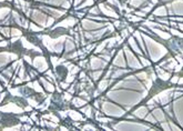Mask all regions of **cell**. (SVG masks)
<instances>
[{
  "instance_id": "cell-1",
  "label": "cell",
  "mask_w": 183,
  "mask_h": 131,
  "mask_svg": "<svg viewBox=\"0 0 183 131\" xmlns=\"http://www.w3.org/2000/svg\"><path fill=\"white\" fill-rule=\"evenodd\" d=\"M173 87H174L173 83L170 82V81H165V80L161 79V78H156V80L154 81V82H153V85L151 86V88H150L149 92H148V95L145 96V98H144L143 100L141 101L140 104H138V106L134 108V109H137V108L140 107V106H143L144 104H146V102H148L149 100H151V99H152V98L154 97L156 95H158V93H161L162 91L173 88ZM133 110H132V111H133Z\"/></svg>"
},
{
  "instance_id": "cell-2",
  "label": "cell",
  "mask_w": 183,
  "mask_h": 131,
  "mask_svg": "<svg viewBox=\"0 0 183 131\" xmlns=\"http://www.w3.org/2000/svg\"><path fill=\"white\" fill-rule=\"evenodd\" d=\"M20 123L18 116L9 112H0V128H12Z\"/></svg>"
},
{
  "instance_id": "cell-3",
  "label": "cell",
  "mask_w": 183,
  "mask_h": 131,
  "mask_svg": "<svg viewBox=\"0 0 183 131\" xmlns=\"http://www.w3.org/2000/svg\"><path fill=\"white\" fill-rule=\"evenodd\" d=\"M68 72H69V69L63 64H58L56 67V73H57V77L59 78L60 81H63V80L67 79Z\"/></svg>"
},
{
  "instance_id": "cell-4",
  "label": "cell",
  "mask_w": 183,
  "mask_h": 131,
  "mask_svg": "<svg viewBox=\"0 0 183 131\" xmlns=\"http://www.w3.org/2000/svg\"><path fill=\"white\" fill-rule=\"evenodd\" d=\"M48 35L51 37V38H58V37L69 35V29H68V28H63V27L56 28V29H52V30L49 31Z\"/></svg>"
},
{
  "instance_id": "cell-5",
  "label": "cell",
  "mask_w": 183,
  "mask_h": 131,
  "mask_svg": "<svg viewBox=\"0 0 183 131\" xmlns=\"http://www.w3.org/2000/svg\"><path fill=\"white\" fill-rule=\"evenodd\" d=\"M3 7H9V5H8V3H6V2H0V9H1V8H3Z\"/></svg>"
}]
</instances>
